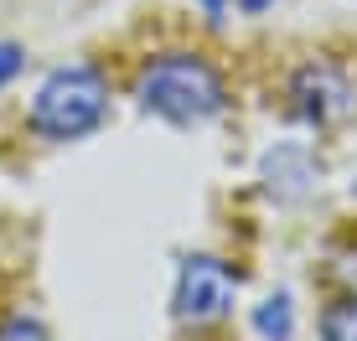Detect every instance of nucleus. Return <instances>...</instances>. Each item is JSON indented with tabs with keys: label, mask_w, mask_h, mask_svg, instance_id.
<instances>
[{
	"label": "nucleus",
	"mask_w": 357,
	"mask_h": 341,
	"mask_svg": "<svg viewBox=\"0 0 357 341\" xmlns=\"http://www.w3.org/2000/svg\"><path fill=\"white\" fill-rule=\"evenodd\" d=\"M135 99L140 109L171 119V125H207L213 114H223V78L213 72V63L192 52H166L135 83Z\"/></svg>",
	"instance_id": "obj_1"
},
{
	"label": "nucleus",
	"mask_w": 357,
	"mask_h": 341,
	"mask_svg": "<svg viewBox=\"0 0 357 341\" xmlns=\"http://www.w3.org/2000/svg\"><path fill=\"white\" fill-rule=\"evenodd\" d=\"M104 104H109V88L93 68H57L52 78L36 88V104H31V129L47 140H78L98 129L104 119Z\"/></svg>",
	"instance_id": "obj_2"
},
{
	"label": "nucleus",
	"mask_w": 357,
	"mask_h": 341,
	"mask_svg": "<svg viewBox=\"0 0 357 341\" xmlns=\"http://www.w3.org/2000/svg\"><path fill=\"white\" fill-rule=\"evenodd\" d=\"M233 295H238V269H228L223 259L197 253V259L181 264V279H176V315L181 321H192V326L218 321V315H228Z\"/></svg>",
	"instance_id": "obj_3"
},
{
	"label": "nucleus",
	"mask_w": 357,
	"mask_h": 341,
	"mask_svg": "<svg viewBox=\"0 0 357 341\" xmlns=\"http://www.w3.org/2000/svg\"><path fill=\"white\" fill-rule=\"evenodd\" d=\"M290 99H295V114H301L305 125L331 129V125H342V119L352 114V83L337 63H305L290 83Z\"/></svg>",
	"instance_id": "obj_4"
},
{
	"label": "nucleus",
	"mask_w": 357,
	"mask_h": 341,
	"mask_svg": "<svg viewBox=\"0 0 357 341\" xmlns=\"http://www.w3.org/2000/svg\"><path fill=\"white\" fill-rule=\"evenodd\" d=\"M321 341H357V300H337V306H326Z\"/></svg>",
	"instance_id": "obj_5"
},
{
	"label": "nucleus",
	"mask_w": 357,
	"mask_h": 341,
	"mask_svg": "<svg viewBox=\"0 0 357 341\" xmlns=\"http://www.w3.org/2000/svg\"><path fill=\"white\" fill-rule=\"evenodd\" d=\"M254 326H259L264 341H290V300H285V295L264 300L259 315H254Z\"/></svg>",
	"instance_id": "obj_6"
},
{
	"label": "nucleus",
	"mask_w": 357,
	"mask_h": 341,
	"mask_svg": "<svg viewBox=\"0 0 357 341\" xmlns=\"http://www.w3.org/2000/svg\"><path fill=\"white\" fill-rule=\"evenodd\" d=\"M0 341H47V331L36 321H26V315H16V321L0 326Z\"/></svg>",
	"instance_id": "obj_7"
},
{
	"label": "nucleus",
	"mask_w": 357,
	"mask_h": 341,
	"mask_svg": "<svg viewBox=\"0 0 357 341\" xmlns=\"http://www.w3.org/2000/svg\"><path fill=\"white\" fill-rule=\"evenodd\" d=\"M16 72H21V47L16 42H0V88H6Z\"/></svg>",
	"instance_id": "obj_8"
},
{
	"label": "nucleus",
	"mask_w": 357,
	"mask_h": 341,
	"mask_svg": "<svg viewBox=\"0 0 357 341\" xmlns=\"http://www.w3.org/2000/svg\"><path fill=\"white\" fill-rule=\"evenodd\" d=\"M202 6H207V16H213V21H223V0H202Z\"/></svg>",
	"instance_id": "obj_9"
},
{
	"label": "nucleus",
	"mask_w": 357,
	"mask_h": 341,
	"mask_svg": "<svg viewBox=\"0 0 357 341\" xmlns=\"http://www.w3.org/2000/svg\"><path fill=\"white\" fill-rule=\"evenodd\" d=\"M269 6V0H243V10H264Z\"/></svg>",
	"instance_id": "obj_10"
}]
</instances>
